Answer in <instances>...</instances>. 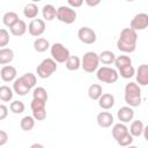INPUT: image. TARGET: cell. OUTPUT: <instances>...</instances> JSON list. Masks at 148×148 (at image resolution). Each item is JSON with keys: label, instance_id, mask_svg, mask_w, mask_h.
I'll list each match as a JSON object with an SVG mask.
<instances>
[{"label": "cell", "instance_id": "obj_11", "mask_svg": "<svg viewBox=\"0 0 148 148\" xmlns=\"http://www.w3.org/2000/svg\"><path fill=\"white\" fill-rule=\"evenodd\" d=\"M96 120H97V124L99 127H103V128H108V127H111V125H113V116L111 112L109 111H102L97 114L96 117Z\"/></svg>", "mask_w": 148, "mask_h": 148}, {"label": "cell", "instance_id": "obj_28", "mask_svg": "<svg viewBox=\"0 0 148 148\" xmlns=\"http://www.w3.org/2000/svg\"><path fill=\"white\" fill-rule=\"evenodd\" d=\"M18 20V15L15 13V12H7V13H5L3 14V16H2V23L6 25V27H12L16 21Z\"/></svg>", "mask_w": 148, "mask_h": 148}, {"label": "cell", "instance_id": "obj_5", "mask_svg": "<svg viewBox=\"0 0 148 148\" xmlns=\"http://www.w3.org/2000/svg\"><path fill=\"white\" fill-rule=\"evenodd\" d=\"M76 10L69 6H60L57 8L56 18L65 24H72L76 21Z\"/></svg>", "mask_w": 148, "mask_h": 148}, {"label": "cell", "instance_id": "obj_12", "mask_svg": "<svg viewBox=\"0 0 148 148\" xmlns=\"http://www.w3.org/2000/svg\"><path fill=\"white\" fill-rule=\"evenodd\" d=\"M117 117L120 120V123H124V124L130 123L134 117V110H133L132 106H128V105L121 106L117 111Z\"/></svg>", "mask_w": 148, "mask_h": 148}, {"label": "cell", "instance_id": "obj_44", "mask_svg": "<svg viewBox=\"0 0 148 148\" xmlns=\"http://www.w3.org/2000/svg\"><path fill=\"white\" fill-rule=\"evenodd\" d=\"M35 147H40V148H43V145H39V143H34V145H31V148H35Z\"/></svg>", "mask_w": 148, "mask_h": 148}, {"label": "cell", "instance_id": "obj_16", "mask_svg": "<svg viewBox=\"0 0 148 148\" xmlns=\"http://www.w3.org/2000/svg\"><path fill=\"white\" fill-rule=\"evenodd\" d=\"M27 23L23 21V20H17L12 27H9V31L13 36H16V37H20V36H23L25 32H27Z\"/></svg>", "mask_w": 148, "mask_h": 148}, {"label": "cell", "instance_id": "obj_24", "mask_svg": "<svg viewBox=\"0 0 148 148\" xmlns=\"http://www.w3.org/2000/svg\"><path fill=\"white\" fill-rule=\"evenodd\" d=\"M102 94H103V89H102V86L101 84L92 83V84L89 86V88H88V96H89L90 99L97 101Z\"/></svg>", "mask_w": 148, "mask_h": 148}, {"label": "cell", "instance_id": "obj_34", "mask_svg": "<svg viewBox=\"0 0 148 148\" xmlns=\"http://www.w3.org/2000/svg\"><path fill=\"white\" fill-rule=\"evenodd\" d=\"M9 109H10V111H12L13 113H15V114H21V113L24 111L25 105H24V103L21 102V101H13V102L10 103V105H9Z\"/></svg>", "mask_w": 148, "mask_h": 148}, {"label": "cell", "instance_id": "obj_15", "mask_svg": "<svg viewBox=\"0 0 148 148\" xmlns=\"http://www.w3.org/2000/svg\"><path fill=\"white\" fill-rule=\"evenodd\" d=\"M30 90L31 89L23 82V80L21 79V76L17 77V79H15L13 81V91L15 94H17L18 96H25Z\"/></svg>", "mask_w": 148, "mask_h": 148}, {"label": "cell", "instance_id": "obj_46", "mask_svg": "<svg viewBox=\"0 0 148 148\" xmlns=\"http://www.w3.org/2000/svg\"><path fill=\"white\" fill-rule=\"evenodd\" d=\"M125 1H127V2H132V1H134V0H125Z\"/></svg>", "mask_w": 148, "mask_h": 148}, {"label": "cell", "instance_id": "obj_9", "mask_svg": "<svg viewBox=\"0 0 148 148\" xmlns=\"http://www.w3.org/2000/svg\"><path fill=\"white\" fill-rule=\"evenodd\" d=\"M45 21L42 18H32L28 25V32L32 37H39L45 31Z\"/></svg>", "mask_w": 148, "mask_h": 148}, {"label": "cell", "instance_id": "obj_41", "mask_svg": "<svg viewBox=\"0 0 148 148\" xmlns=\"http://www.w3.org/2000/svg\"><path fill=\"white\" fill-rule=\"evenodd\" d=\"M8 141V134L6 131H2L0 130V147L1 146H5Z\"/></svg>", "mask_w": 148, "mask_h": 148}, {"label": "cell", "instance_id": "obj_30", "mask_svg": "<svg viewBox=\"0 0 148 148\" xmlns=\"http://www.w3.org/2000/svg\"><path fill=\"white\" fill-rule=\"evenodd\" d=\"M113 64L116 65V68L119 69V68H121V67L132 65V59H131L128 56H118V57H116Z\"/></svg>", "mask_w": 148, "mask_h": 148}, {"label": "cell", "instance_id": "obj_3", "mask_svg": "<svg viewBox=\"0 0 148 148\" xmlns=\"http://www.w3.org/2000/svg\"><path fill=\"white\" fill-rule=\"evenodd\" d=\"M96 77L103 83H114L117 82L119 74L114 68H111L109 66H102L96 69Z\"/></svg>", "mask_w": 148, "mask_h": 148}, {"label": "cell", "instance_id": "obj_22", "mask_svg": "<svg viewBox=\"0 0 148 148\" xmlns=\"http://www.w3.org/2000/svg\"><path fill=\"white\" fill-rule=\"evenodd\" d=\"M128 132V127L124 124V123H118V124H114L113 127H112V136L114 140H118L119 138H121L124 134H126Z\"/></svg>", "mask_w": 148, "mask_h": 148}, {"label": "cell", "instance_id": "obj_8", "mask_svg": "<svg viewBox=\"0 0 148 148\" xmlns=\"http://www.w3.org/2000/svg\"><path fill=\"white\" fill-rule=\"evenodd\" d=\"M148 27V14L146 13H139L134 15V17L131 21L130 28L135 30V31H141L145 30Z\"/></svg>", "mask_w": 148, "mask_h": 148}, {"label": "cell", "instance_id": "obj_31", "mask_svg": "<svg viewBox=\"0 0 148 148\" xmlns=\"http://www.w3.org/2000/svg\"><path fill=\"white\" fill-rule=\"evenodd\" d=\"M118 74H120V76L123 79H131L135 74V68L133 67V65H128V66L119 68L118 69Z\"/></svg>", "mask_w": 148, "mask_h": 148}, {"label": "cell", "instance_id": "obj_14", "mask_svg": "<svg viewBox=\"0 0 148 148\" xmlns=\"http://www.w3.org/2000/svg\"><path fill=\"white\" fill-rule=\"evenodd\" d=\"M97 101H98L99 108H102L103 110H110L114 105V96L110 92L102 94Z\"/></svg>", "mask_w": 148, "mask_h": 148}, {"label": "cell", "instance_id": "obj_17", "mask_svg": "<svg viewBox=\"0 0 148 148\" xmlns=\"http://www.w3.org/2000/svg\"><path fill=\"white\" fill-rule=\"evenodd\" d=\"M124 99H125V103L128 105V106H132V108H136L141 104V92H131V94H127L125 92L124 94Z\"/></svg>", "mask_w": 148, "mask_h": 148}, {"label": "cell", "instance_id": "obj_26", "mask_svg": "<svg viewBox=\"0 0 148 148\" xmlns=\"http://www.w3.org/2000/svg\"><path fill=\"white\" fill-rule=\"evenodd\" d=\"M35 121H36V119H35L32 116H25V117H23V118L21 119V121H20V127H21L22 131L29 132V131H31V130L35 127Z\"/></svg>", "mask_w": 148, "mask_h": 148}, {"label": "cell", "instance_id": "obj_40", "mask_svg": "<svg viewBox=\"0 0 148 148\" xmlns=\"http://www.w3.org/2000/svg\"><path fill=\"white\" fill-rule=\"evenodd\" d=\"M8 116V108L3 104H0V120L6 119Z\"/></svg>", "mask_w": 148, "mask_h": 148}, {"label": "cell", "instance_id": "obj_10", "mask_svg": "<svg viewBox=\"0 0 148 148\" xmlns=\"http://www.w3.org/2000/svg\"><path fill=\"white\" fill-rule=\"evenodd\" d=\"M16 68L12 65H5L0 71V79L3 82H13L16 79Z\"/></svg>", "mask_w": 148, "mask_h": 148}, {"label": "cell", "instance_id": "obj_32", "mask_svg": "<svg viewBox=\"0 0 148 148\" xmlns=\"http://www.w3.org/2000/svg\"><path fill=\"white\" fill-rule=\"evenodd\" d=\"M21 79L23 80V82H24L30 89H32V88L36 86V81H37V79H36V75H35L34 73L28 72V73L23 74V75L21 76Z\"/></svg>", "mask_w": 148, "mask_h": 148}, {"label": "cell", "instance_id": "obj_1", "mask_svg": "<svg viewBox=\"0 0 148 148\" xmlns=\"http://www.w3.org/2000/svg\"><path fill=\"white\" fill-rule=\"evenodd\" d=\"M138 34L131 28H124L120 31L119 38L117 40V47L124 53H132L136 49Z\"/></svg>", "mask_w": 148, "mask_h": 148}, {"label": "cell", "instance_id": "obj_39", "mask_svg": "<svg viewBox=\"0 0 148 148\" xmlns=\"http://www.w3.org/2000/svg\"><path fill=\"white\" fill-rule=\"evenodd\" d=\"M32 117L36 119V120H44L46 118V109H40V110H35L32 111Z\"/></svg>", "mask_w": 148, "mask_h": 148}, {"label": "cell", "instance_id": "obj_33", "mask_svg": "<svg viewBox=\"0 0 148 148\" xmlns=\"http://www.w3.org/2000/svg\"><path fill=\"white\" fill-rule=\"evenodd\" d=\"M32 97L34 98H39V99H43L45 102H47V98H49V94L46 91L45 88L43 87H37L34 89L32 91Z\"/></svg>", "mask_w": 148, "mask_h": 148}, {"label": "cell", "instance_id": "obj_6", "mask_svg": "<svg viewBox=\"0 0 148 148\" xmlns=\"http://www.w3.org/2000/svg\"><path fill=\"white\" fill-rule=\"evenodd\" d=\"M50 52H51L52 59L56 62H59V64H64L67 60V58L71 56L69 54V50L61 43L52 44L50 46Z\"/></svg>", "mask_w": 148, "mask_h": 148}, {"label": "cell", "instance_id": "obj_7", "mask_svg": "<svg viewBox=\"0 0 148 148\" xmlns=\"http://www.w3.org/2000/svg\"><path fill=\"white\" fill-rule=\"evenodd\" d=\"M77 37L80 39V42H82L83 44H87V45H90V44H94L97 39V36H96V32L89 28V27H82L79 29L77 31Z\"/></svg>", "mask_w": 148, "mask_h": 148}, {"label": "cell", "instance_id": "obj_29", "mask_svg": "<svg viewBox=\"0 0 148 148\" xmlns=\"http://www.w3.org/2000/svg\"><path fill=\"white\" fill-rule=\"evenodd\" d=\"M14 95V91L8 86H0V101L2 102H9L12 101Z\"/></svg>", "mask_w": 148, "mask_h": 148}, {"label": "cell", "instance_id": "obj_19", "mask_svg": "<svg viewBox=\"0 0 148 148\" xmlns=\"http://www.w3.org/2000/svg\"><path fill=\"white\" fill-rule=\"evenodd\" d=\"M14 59V51L9 47H1L0 49V65L10 64Z\"/></svg>", "mask_w": 148, "mask_h": 148}, {"label": "cell", "instance_id": "obj_35", "mask_svg": "<svg viewBox=\"0 0 148 148\" xmlns=\"http://www.w3.org/2000/svg\"><path fill=\"white\" fill-rule=\"evenodd\" d=\"M133 140H134V136H133L130 132H127L126 134H124L121 138H119V139L116 140V141H117V143H118L119 146H121V147H126V146L132 145V143H133Z\"/></svg>", "mask_w": 148, "mask_h": 148}, {"label": "cell", "instance_id": "obj_13", "mask_svg": "<svg viewBox=\"0 0 148 148\" xmlns=\"http://www.w3.org/2000/svg\"><path fill=\"white\" fill-rule=\"evenodd\" d=\"M136 83L139 86H147L148 84V65L143 64L140 65L135 73Z\"/></svg>", "mask_w": 148, "mask_h": 148}, {"label": "cell", "instance_id": "obj_21", "mask_svg": "<svg viewBox=\"0 0 148 148\" xmlns=\"http://www.w3.org/2000/svg\"><path fill=\"white\" fill-rule=\"evenodd\" d=\"M143 128H145V125L141 120H134L132 121L130 128H128V132L134 136V138H139L142 135V132H143Z\"/></svg>", "mask_w": 148, "mask_h": 148}, {"label": "cell", "instance_id": "obj_37", "mask_svg": "<svg viewBox=\"0 0 148 148\" xmlns=\"http://www.w3.org/2000/svg\"><path fill=\"white\" fill-rule=\"evenodd\" d=\"M45 106H46V102L43 101V99H39V98H32L31 104H30L31 111L40 110V109H45Z\"/></svg>", "mask_w": 148, "mask_h": 148}, {"label": "cell", "instance_id": "obj_18", "mask_svg": "<svg viewBox=\"0 0 148 148\" xmlns=\"http://www.w3.org/2000/svg\"><path fill=\"white\" fill-rule=\"evenodd\" d=\"M42 15H43V18L44 21H52L56 18V15H57V8L51 5V3H46L43 6V9H42Z\"/></svg>", "mask_w": 148, "mask_h": 148}, {"label": "cell", "instance_id": "obj_36", "mask_svg": "<svg viewBox=\"0 0 148 148\" xmlns=\"http://www.w3.org/2000/svg\"><path fill=\"white\" fill-rule=\"evenodd\" d=\"M8 43H9V32L6 29L1 28L0 29V49L6 47Z\"/></svg>", "mask_w": 148, "mask_h": 148}, {"label": "cell", "instance_id": "obj_20", "mask_svg": "<svg viewBox=\"0 0 148 148\" xmlns=\"http://www.w3.org/2000/svg\"><path fill=\"white\" fill-rule=\"evenodd\" d=\"M50 42L46 39V38H43V37H38L34 40V49L36 52H45L46 50L50 49Z\"/></svg>", "mask_w": 148, "mask_h": 148}, {"label": "cell", "instance_id": "obj_4", "mask_svg": "<svg viewBox=\"0 0 148 148\" xmlns=\"http://www.w3.org/2000/svg\"><path fill=\"white\" fill-rule=\"evenodd\" d=\"M57 68H58L57 62L52 58H46L42 60V62L37 66L36 72L40 79H47L57 71Z\"/></svg>", "mask_w": 148, "mask_h": 148}, {"label": "cell", "instance_id": "obj_38", "mask_svg": "<svg viewBox=\"0 0 148 148\" xmlns=\"http://www.w3.org/2000/svg\"><path fill=\"white\" fill-rule=\"evenodd\" d=\"M125 92L131 94V92H141V88L136 82H128L125 86Z\"/></svg>", "mask_w": 148, "mask_h": 148}, {"label": "cell", "instance_id": "obj_45", "mask_svg": "<svg viewBox=\"0 0 148 148\" xmlns=\"http://www.w3.org/2000/svg\"><path fill=\"white\" fill-rule=\"evenodd\" d=\"M42 0H31V2H34V3H36V2H40Z\"/></svg>", "mask_w": 148, "mask_h": 148}, {"label": "cell", "instance_id": "obj_23", "mask_svg": "<svg viewBox=\"0 0 148 148\" xmlns=\"http://www.w3.org/2000/svg\"><path fill=\"white\" fill-rule=\"evenodd\" d=\"M64 64L68 71H77L81 67V59L77 56H69Z\"/></svg>", "mask_w": 148, "mask_h": 148}, {"label": "cell", "instance_id": "obj_25", "mask_svg": "<svg viewBox=\"0 0 148 148\" xmlns=\"http://www.w3.org/2000/svg\"><path fill=\"white\" fill-rule=\"evenodd\" d=\"M98 59H99V62H102V64H104V65H111V64L114 62L116 54H114L112 51L105 50V51H102V52L98 54Z\"/></svg>", "mask_w": 148, "mask_h": 148}, {"label": "cell", "instance_id": "obj_43", "mask_svg": "<svg viewBox=\"0 0 148 148\" xmlns=\"http://www.w3.org/2000/svg\"><path fill=\"white\" fill-rule=\"evenodd\" d=\"M102 0H84V2L89 6V7H96L101 3Z\"/></svg>", "mask_w": 148, "mask_h": 148}, {"label": "cell", "instance_id": "obj_2", "mask_svg": "<svg viewBox=\"0 0 148 148\" xmlns=\"http://www.w3.org/2000/svg\"><path fill=\"white\" fill-rule=\"evenodd\" d=\"M99 65V59L98 54L94 51H88L83 54L81 59V67L83 68L84 72L87 73H94L98 68Z\"/></svg>", "mask_w": 148, "mask_h": 148}, {"label": "cell", "instance_id": "obj_42", "mask_svg": "<svg viewBox=\"0 0 148 148\" xmlns=\"http://www.w3.org/2000/svg\"><path fill=\"white\" fill-rule=\"evenodd\" d=\"M67 2L69 5V7H72V8H79V7L82 6L83 0H67Z\"/></svg>", "mask_w": 148, "mask_h": 148}, {"label": "cell", "instance_id": "obj_27", "mask_svg": "<svg viewBox=\"0 0 148 148\" xmlns=\"http://www.w3.org/2000/svg\"><path fill=\"white\" fill-rule=\"evenodd\" d=\"M38 7L36 3L34 2H30L28 5L24 6L23 8V15L27 17V18H35L37 15H38Z\"/></svg>", "mask_w": 148, "mask_h": 148}]
</instances>
